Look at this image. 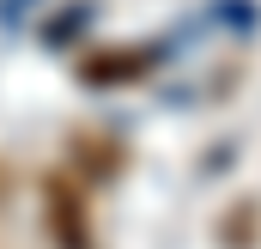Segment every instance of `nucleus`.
<instances>
[{"mask_svg": "<svg viewBox=\"0 0 261 249\" xmlns=\"http://www.w3.org/2000/svg\"><path fill=\"white\" fill-rule=\"evenodd\" d=\"M49 219H55V237H61L67 249H91L85 243V207H79V194L73 188H61V183H49Z\"/></svg>", "mask_w": 261, "mask_h": 249, "instance_id": "obj_1", "label": "nucleus"}]
</instances>
